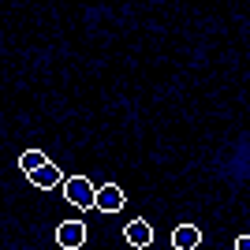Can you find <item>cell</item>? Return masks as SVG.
Here are the masks:
<instances>
[{
  "mask_svg": "<svg viewBox=\"0 0 250 250\" xmlns=\"http://www.w3.org/2000/svg\"><path fill=\"white\" fill-rule=\"evenodd\" d=\"M198 243H202L198 224H176L172 228V247L176 250H198Z\"/></svg>",
  "mask_w": 250,
  "mask_h": 250,
  "instance_id": "277c9868",
  "label": "cell"
},
{
  "mask_svg": "<svg viewBox=\"0 0 250 250\" xmlns=\"http://www.w3.org/2000/svg\"><path fill=\"white\" fill-rule=\"evenodd\" d=\"M124 190L116 187V183H108V187H97V194H94V209H101V213H120L124 209Z\"/></svg>",
  "mask_w": 250,
  "mask_h": 250,
  "instance_id": "3957f363",
  "label": "cell"
},
{
  "mask_svg": "<svg viewBox=\"0 0 250 250\" xmlns=\"http://www.w3.org/2000/svg\"><path fill=\"white\" fill-rule=\"evenodd\" d=\"M124 239L131 243V247H135V250H146L149 243H153V228H149L146 220L138 217V220H131V224H127V228H124Z\"/></svg>",
  "mask_w": 250,
  "mask_h": 250,
  "instance_id": "5b68a950",
  "label": "cell"
},
{
  "mask_svg": "<svg viewBox=\"0 0 250 250\" xmlns=\"http://www.w3.org/2000/svg\"><path fill=\"white\" fill-rule=\"evenodd\" d=\"M56 243H60L63 250L86 247V224L83 220H60V224H56Z\"/></svg>",
  "mask_w": 250,
  "mask_h": 250,
  "instance_id": "7a4b0ae2",
  "label": "cell"
},
{
  "mask_svg": "<svg viewBox=\"0 0 250 250\" xmlns=\"http://www.w3.org/2000/svg\"><path fill=\"white\" fill-rule=\"evenodd\" d=\"M60 187H63V198L71 202V206H79V209H94V194H97V187H94V183H90L86 176H67Z\"/></svg>",
  "mask_w": 250,
  "mask_h": 250,
  "instance_id": "6da1fadb",
  "label": "cell"
},
{
  "mask_svg": "<svg viewBox=\"0 0 250 250\" xmlns=\"http://www.w3.org/2000/svg\"><path fill=\"white\" fill-rule=\"evenodd\" d=\"M235 250H250V235H239V239H235Z\"/></svg>",
  "mask_w": 250,
  "mask_h": 250,
  "instance_id": "ba28073f",
  "label": "cell"
},
{
  "mask_svg": "<svg viewBox=\"0 0 250 250\" xmlns=\"http://www.w3.org/2000/svg\"><path fill=\"white\" fill-rule=\"evenodd\" d=\"M30 183H34L38 190H56V187L63 183V172H60V165H52V161H49L45 168L30 172Z\"/></svg>",
  "mask_w": 250,
  "mask_h": 250,
  "instance_id": "8992f818",
  "label": "cell"
},
{
  "mask_svg": "<svg viewBox=\"0 0 250 250\" xmlns=\"http://www.w3.org/2000/svg\"><path fill=\"white\" fill-rule=\"evenodd\" d=\"M45 165H49V157H45L42 149H26V153L19 157V168L26 172V176H30V172H38V168H45Z\"/></svg>",
  "mask_w": 250,
  "mask_h": 250,
  "instance_id": "52a82bcc",
  "label": "cell"
}]
</instances>
